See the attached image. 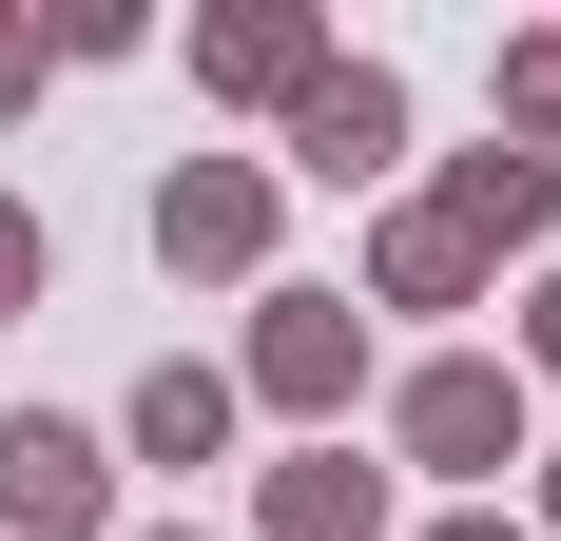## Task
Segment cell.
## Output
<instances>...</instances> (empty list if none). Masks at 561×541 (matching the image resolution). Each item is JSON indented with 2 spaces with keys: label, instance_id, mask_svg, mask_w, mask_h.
<instances>
[{
  "label": "cell",
  "instance_id": "cell-13",
  "mask_svg": "<svg viewBox=\"0 0 561 541\" xmlns=\"http://www.w3.org/2000/svg\"><path fill=\"white\" fill-rule=\"evenodd\" d=\"M39 58H58V39H39V20H20V0H0V116L39 97Z\"/></svg>",
  "mask_w": 561,
  "mask_h": 541
},
{
  "label": "cell",
  "instance_id": "cell-3",
  "mask_svg": "<svg viewBox=\"0 0 561 541\" xmlns=\"http://www.w3.org/2000/svg\"><path fill=\"white\" fill-rule=\"evenodd\" d=\"M0 541H116V445L58 426V406H20L0 426Z\"/></svg>",
  "mask_w": 561,
  "mask_h": 541
},
{
  "label": "cell",
  "instance_id": "cell-7",
  "mask_svg": "<svg viewBox=\"0 0 561 541\" xmlns=\"http://www.w3.org/2000/svg\"><path fill=\"white\" fill-rule=\"evenodd\" d=\"M232 426H252V406H232V368H214V348L136 368V406H116V445H136V464H174V484H194V464H232Z\"/></svg>",
  "mask_w": 561,
  "mask_h": 541
},
{
  "label": "cell",
  "instance_id": "cell-15",
  "mask_svg": "<svg viewBox=\"0 0 561 541\" xmlns=\"http://www.w3.org/2000/svg\"><path fill=\"white\" fill-rule=\"evenodd\" d=\"M426 541H542V522H523V503H446Z\"/></svg>",
  "mask_w": 561,
  "mask_h": 541
},
{
  "label": "cell",
  "instance_id": "cell-8",
  "mask_svg": "<svg viewBox=\"0 0 561 541\" xmlns=\"http://www.w3.org/2000/svg\"><path fill=\"white\" fill-rule=\"evenodd\" d=\"M426 214H446L465 252L504 270V252H542V232H561V174H542V156H504V136H484V156H446V194H426Z\"/></svg>",
  "mask_w": 561,
  "mask_h": 541
},
{
  "label": "cell",
  "instance_id": "cell-11",
  "mask_svg": "<svg viewBox=\"0 0 561 541\" xmlns=\"http://www.w3.org/2000/svg\"><path fill=\"white\" fill-rule=\"evenodd\" d=\"M484 97H504V156L561 174V39H504V78H484Z\"/></svg>",
  "mask_w": 561,
  "mask_h": 541
},
{
  "label": "cell",
  "instance_id": "cell-10",
  "mask_svg": "<svg viewBox=\"0 0 561 541\" xmlns=\"http://www.w3.org/2000/svg\"><path fill=\"white\" fill-rule=\"evenodd\" d=\"M465 290H484V252H465V232L426 214V194H407V214L368 232V310H465Z\"/></svg>",
  "mask_w": 561,
  "mask_h": 541
},
{
  "label": "cell",
  "instance_id": "cell-6",
  "mask_svg": "<svg viewBox=\"0 0 561 541\" xmlns=\"http://www.w3.org/2000/svg\"><path fill=\"white\" fill-rule=\"evenodd\" d=\"M310 78H330V20H310V0H232V20H194V97H310Z\"/></svg>",
  "mask_w": 561,
  "mask_h": 541
},
{
  "label": "cell",
  "instance_id": "cell-16",
  "mask_svg": "<svg viewBox=\"0 0 561 541\" xmlns=\"http://www.w3.org/2000/svg\"><path fill=\"white\" fill-rule=\"evenodd\" d=\"M116 541H214V522H116Z\"/></svg>",
  "mask_w": 561,
  "mask_h": 541
},
{
  "label": "cell",
  "instance_id": "cell-14",
  "mask_svg": "<svg viewBox=\"0 0 561 541\" xmlns=\"http://www.w3.org/2000/svg\"><path fill=\"white\" fill-rule=\"evenodd\" d=\"M523 368L561 387V270H542V290H523Z\"/></svg>",
  "mask_w": 561,
  "mask_h": 541
},
{
  "label": "cell",
  "instance_id": "cell-17",
  "mask_svg": "<svg viewBox=\"0 0 561 541\" xmlns=\"http://www.w3.org/2000/svg\"><path fill=\"white\" fill-rule=\"evenodd\" d=\"M542 541H561V445H542Z\"/></svg>",
  "mask_w": 561,
  "mask_h": 541
},
{
  "label": "cell",
  "instance_id": "cell-12",
  "mask_svg": "<svg viewBox=\"0 0 561 541\" xmlns=\"http://www.w3.org/2000/svg\"><path fill=\"white\" fill-rule=\"evenodd\" d=\"M39 290H58V232H39V214H20V194H0V329L39 310Z\"/></svg>",
  "mask_w": 561,
  "mask_h": 541
},
{
  "label": "cell",
  "instance_id": "cell-5",
  "mask_svg": "<svg viewBox=\"0 0 561 541\" xmlns=\"http://www.w3.org/2000/svg\"><path fill=\"white\" fill-rule=\"evenodd\" d=\"M156 252L174 270H272V174L252 156H174L156 174Z\"/></svg>",
  "mask_w": 561,
  "mask_h": 541
},
{
  "label": "cell",
  "instance_id": "cell-9",
  "mask_svg": "<svg viewBox=\"0 0 561 541\" xmlns=\"http://www.w3.org/2000/svg\"><path fill=\"white\" fill-rule=\"evenodd\" d=\"M252 522H272V541H368V522H388V464H348V445H290Z\"/></svg>",
  "mask_w": 561,
  "mask_h": 541
},
{
  "label": "cell",
  "instance_id": "cell-4",
  "mask_svg": "<svg viewBox=\"0 0 561 541\" xmlns=\"http://www.w3.org/2000/svg\"><path fill=\"white\" fill-rule=\"evenodd\" d=\"M388 156H407V78L388 58H330V78L290 97V174H310V194H368Z\"/></svg>",
  "mask_w": 561,
  "mask_h": 541
},
{
  "label": "cell",
  "instance_id": "cell-1",
  "mask_svg": "<svg viewBox=\"0 0 561 541\" xmlns=\"http://www.w3.org/2000/svg\"><path fill=\"white\" fill-rule=\"evenodd\" d=\"M388 445L426 464V484H504L523 464V368L504 348H426V368L388 387Z\"/></svg>",
  "mask_w": 561,
  "mask_h": 541
},
{
  "label": "cell",
  "instance_id": "cell-2",
  "mask_svg": "<svg viewBox=\"0 0 561 541\" xmlns=\"http://www.w3.org/2000/svg\"><path fill=\"white\" fill-rule=\"evenodd\" d=\"M348 387H368V310H348V290H252V368H232V406L348 426Z\"/></svg>",
  "mask_w": 561,
  "mask_h": 541
}]
</instances>
